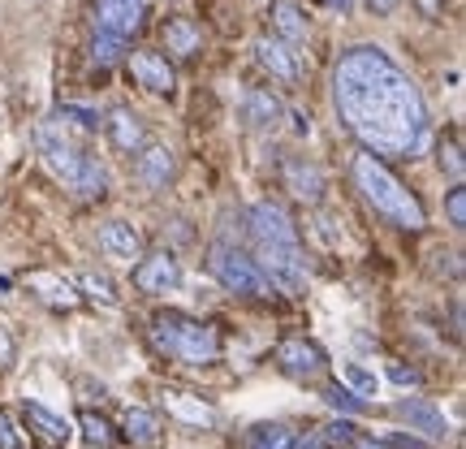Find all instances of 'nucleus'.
Listing matches in <instances>:
<instances>
[{"label": "nucleus", "mask_w": 466, "mask_h": 449, "mask_svg": "<svg viewBox=\"0 0 466 449\" xmlns=\"http://www.w3.org/2000/svg\"><path fill=\"white\" fill-rule=\"evenodd\" d=\"M74 290H83L91 302H100V307H116V285L113 277H104V272H83Z\"/></svg>", "instance_id": "26"}, {"label": "nucleus", "mask_w": 466, "mask_h": 449, "mask_svg": "<svg viewBox=\"0 0 466 449\" xmlns=\"http://www.w3.org/2000/svg\"><path fill=\"white\" fill-rule=\"evenodd\" d=\"M182 285V264L168 255V250H156V255H143L138 268H134V290L143 294H168Z\"/></svg>", "instance_id": "10"}, {"label": "nucleus", "mask_w": 466, "mask_h": 449, "mask_svg": "<svg viewBox=\"0 0 466 449\" xmlns=\"http://www.w3.org/2000/svg\"><path fill=\"white\" fill-rule=\"evenodd\" d=\"M242 449H294V433L285 423H255Z\"/></svg>", "instance_id": "25"}, {"label": "nucleus", "mask_w": 466, "mask_h": 449, "mask_svg": "<svg viewBox=\"0 0 466 449\" xmlns=\"http://www.w3.org/2000/svg\"><path fill=\"white\" fill-rule=\"evenodd\" d=\"M445 217L453 230H466V186H453L450 199H445Z\"/></svg>", "instance_id": "34"}, {"label": "nucleus", "mask_w": 466, "mask_h": 449, "mask_svg": "<svg viewBox=\"0 0 466 449\" xmlns=\"http://www.w3.org/2000/svg\"><path fill=\"white\" fill-rule=\"evenodd\" d=\"M104 126H108V138H113L116 151H130L134 156V151L147 148V126H143V117L130 113V108H113Z\"/></svg>", "instance_id": "16"}, {"label": "nucleus", "mask_w": 466, "mask_h": 449, "mask_svg": "<svg viewBox=\"0 0 466 449\" xmlns=\"http://www.w3.org/2000/svg\"><path fill=\"white\" fill-rule=\"evenodd\" d=\"M285 190H289L299 203H311V208H316V203L324 199L329 182H324V173H319L316 165H307V160H285Z\"/></svg>", "instance_id": "15"}, {"label": "nucleus", "mask_w": 466, "mask_h": 449, "mask_svg": "<svg viewBox=\"0 0 466 449\" xmlns=\"http://www.w3.org/2000/svg\"><path fill=\"white\" fill-rule=\"evenodd\" d=\"M354 186L363 190V199L380 212L389 225H398V230H423L428 225V212H423V203L406 190V186L393 178V168L384 165L380 156H371V151H359L354 156Z\"/></svg>", "instance_id": "2"}, {"label": "nucleus", "mask_w": 466, "mask_h": 449, "mask_svg": "<svg viewBox=\"0 0 466 449\" xmlns=\"http://www.w3.org/2000/svg\"><path fill=\"white\" fill-rule=\"evenodd\" d=\"M259 247V272L268 277V285H277L285 294H299L307 285V260H302V247H281V242H255Z\"/></svg>", "instance_id": "6"}, {"label": "nucleus", "mask_w": 466, "mask_h": 449, "mask_svg": "<svg viewBox=\"0 0 466 449\" xmlns=\"http://www.w3.org/2000/svg\"><path fill=\"white\" fill-rule=\"evenodd\" d=\"M272 31H277L281 44L299 48V44H307V35H311V22H307V14H302L294 0H277L272 5Z\"/></svg>", "instance_id": "19"}, {"label": "nucleus", "mask_w": 466, "mask_h": 449, "mask_svg": "<svg viewBox=\"0 0 466 449\" xmlns=\"http://www.w3.org/2000/svg\"><path fill=\"white\" fill-rule=\"evenodd\" d=\"M371 5V14H393L398 9V0H367Z\"/></svg>", "instance_id": "40"}, {"label": "nucleus", "mask_w": 466, "mask_h": 449, "mask_svg": "<svg viewBox=\"0 0 466 449\" xmlns=\"http://www.w3.org/2000/svg\"><path fill=\"white\" fill-rule=\"evenodd\" d=\"M324 5H329V9H337V14H350V9H354V0H324Z\"/></svg>", "instance_id": "41"}, {"label": "nucleus", "mask_w": 466, "mask_h": 449, "mask_svg": "<svg viewBox=\"0 0 466 449\" xmlns=\"http://www.w3.org/2000/svg\"><path fill=\"white\" fill-rule=\"evenodd\" d=\"M160 415L156 411H147V406H130L126 411V436H130V445L138 449H156L160 445Z\"/></svg>", "instance_id": "22"}, {"label": "nucleus", "mask_w": 466, "mask_h": 449, "mask_svg": "<svg viewBox=\"0 0 466 449\" xmlns=\"http://www.w3.org/2000/svg\"><path fill=\"white\" fill-rule=\"evenodd\" d=\"M350 449H389V445H384V441H371V436H354Z\"/></svg>", "instance_id": "39"}, {"label": "nucleus", "mask_w": 466, "mask_h": 449, "mask_svg": "<svg viewBox=\"0 0 466 449\" xmlns=\"http://www.w3.org/2000/svg\"><path fill=\"white\" fill-rule=\"evenodd\" d=\"M389 381H393V384H401V389H419V384H423V376H419L415 367H401V363H393V367H389Z\"/></svg>", "instance_id": "36"}, {"label": "nucleus", "mask_w": 466, "mask_h": 449, "mask_svg": "<svg viewBox=\"0 0 466 449\" xmlns=\"http://www.w3.org/2000/svg\"><path fill=\"white\" fill-rule=\"evenodd\" d=\"M100 250L113 260H143V233L126 220H104L100 225Z\"/></svg>", "instance_id": "17"}, {"label": "nucleus", "mask_w": 466, "mask_h": 449, "mask_svg": "<svg viewBox=\"0 0 466 449\" xmlns=\"http://www.w3.org/2000/svg\"><path fill=\"white\" fill-rule=\"evenodd\" d=\"M333 104L346 130L371 156H415L428 138V104L415 78L384 48L341 52L333 74Z\"/></svg>", "instance_id": "1"}, {"label": "nucleus", "mask_w": 466, "mask_h": 449, "mask_svg": "<svg viewBox=\"0 0 466 449\" xmlns=\"http://www.w3.org/2000/svg\"><path fill=\"white\" fill-rule=\"evenodd\" d=\"M130 78L143 87V91H151V96H168V91L177 87V74L168 66V56H160V52H134Z\"/></svg>", "instance_id": "11"}, {"label": "nucleus", "mask_w": 466, "mask_h": 449, "mask_svg": "<svg viewBox=\"0 0 466 449\" xmlns=\"http://www.w3.org/2000/svg\"><path fill=\"white\" fill-rule=\"evenodd\" d=\"M238 117H242L247 130H277L285 108H281L277 96H268V91H259V87H250L247 96H242V104H238Z\"/></svg>", "instance_id": "14"}, {"label": "nucleus", "mask_w": 466, "mask_h": 449, "mask_svg": "<svg viewBox=\"0 0 466 449\" xmlns=\"http://www.w3.org/2000/svg\"><path fill=\"white\" fill-rule=\"evenodd\" d=\"M26 423H31V433H39L48 445H66L69 436V423L61 415H52L48 406H39V402H26Z\"/></svg>", "instance_id": "23"}, {"label": "nucleus", "mask_w": 466, "mask_h": 449, "mask_svg": "<svg viewBox=\"0 0 466 449\" xmlns=\"http://www.w3.org/2000/svg\"><path fill=\"white\" fill-rule=\"evenodd\" d=\"M0 449H26V433L17 428V419L0 406Z\"/></svg>", "instance_id": "32"}, {"label": "nucleus", "mask_w": 466, "mask_h": 449, "mask_svg": "<svg viewBox=\"0 0 466 449\" xmlns=\"http://www.w3.org/2000/svg\"><path fill=\"white\" fill-rule=\"evenodd\" d=\"M151 342L160 354H168L173 363L186 367H203L220 359V333L203 320H190L182 311H160L151 320Z\"/></svg>", "instance_id": "4"}, {"label": "nucleus", "mask_w": 466, "mask_h": 449, "mask_svg": "<svg viewBox=\"0 0 466 449\" xmlns=\"http://www.w3.org/2000/svg\"><path fill=\"white\" fill-rule=\"evenodd\" d=\"M319 441L333 445V449H350V441H354V423H350V419H333V423L319 433Z\"/></svg>", "instance_id": "33"}, {"label": "nucleus", "mask_w": 466, "mask_h": 449, "mask_svg": "<svg viewBox=\"0 0 466 449\" xmlns=\"http://www.w3.org/2000/svg\"><path fill=\"white\" fill-rule=\"evenodd\" d=\"M160 35H165V48L173 52V56H182V61L199 56V48H203V31L190 17H168Z\"/></svg>", "instance_id": "20"}, {"label": "nucleus", "mask_w": 466, "mask_h": 449, "mask_svg": "<svg viewBox=\"0 0 466 449\" xmlns=\"http://www.w3.org/2000/svg\"><path fill=\"white\" fill-rule=\"evenodd\" d=\"M78 428H83V436L91 441L96 449H108L116 441V433H113V423L104 415H96V411H78Z\"/></svg>", "instance_id": "27"}, {"label": "nucleus", "mask_w": 466, "mask_h": 449, "mask_svg": "<svg viewBox=\"0 0 466 449\" xmlns=\"http://www.w3.org/2000/svg\"><path fill=\"white\" fill-rule=\"evenodd\" d=\"M130 5H143V9H147V0H130Z\"/></svg>", "instance_id": "42"}, {"label": "nucleus", "mask_w": 466, "mask_h": 449, "mask_svg": "<svg viewBox=\"0 0 466 449\" xmlns=\"http://www.w3.org/2000/svg\"><path fill=\"white\" fill-rule=\"evenodd\" d=\"M389 449H432L428 441H419V436H406V433H393L389 441H384Z\"/></svg>", "instance_id": "37"}, {"label": "nucleus", "mask_w": 466, "mask_h": 449, "mask_svg": "<svg viewBox=\"0 0 466 449\" xmlns=\"http://www.w3.org/2000/svg\"><path fill=\"white\" fill-rule=\"evenodd\" d=\"M255 56H259V66H264L272 78H281V83H299L302 78L299 52L289 48V44H281L277 35H259V39H255Z\"/></svg>", "instance_id": "12"}, {"label": "nucleus", "mask_w": 466, "mask_h": 449, "mask_svg": "<svg viewBox=\"0 0 466 449\" xmlns=\"http://www.w3.org/2000/svg\"><path fill=\"white\" fill-rule=\"evenodd\" d=\"M14 359H17L14 337H9V329H0V367H14Z\"/></svg>", "instance_id": "38"}, {"label": "nucleus", "mask_w": 466, "mask_h": 449, "mask_svg": "<svg viewBox=\"0 0 466 449\" xmlns=\"http://www.w3.org/2000/svg\"><path fill=\"white\" fill-rule=\"evenodd\" d=\"M250 220V238L255 242H281V247H299V230H294V220H289V212H285L281 203H255L247 212Z\"/></svg>", "instance_id": "8"}, {"label": "nucleus", "mask_w": 466, "mask_h": 449, "mask_svg": "<svg viewBox=\"0 0 466 449\" xmlns=\"http://www.w3.org/2000/svg\"><path fill=\"white\" fill-rule=\"evenodd\" d=\"M277 367H281L289 381L311 384L329 372V354L316 342H307V337H285L281 346H277Z\"/></svg>", "instance_id": "7"}, {"label": "nucleus", "mask_w": 466, "mask_h": 449, "mask_svg": "<svg viewBox=\"0 0 466 449\" xmlns=\"http://www.w3.org/2000/svg\"><path fill=\"white\" fill-rule=\"evenodd\" d=\"M35 143H39V151H44V160L52 165V173L61 178V182H69L83 199H100V195H108V168L96 160V156H86L83 148H74L66 134L56 130V121H44L39 130H35Z\"/></svg>", "instance_id": "3"}, {"label": "nucleus", "mask_w": 466, "mask_h": 449, "mask_svg": "<svg viewBox=\"0 0 466 449\" xmlns=\"http://www.w3.org/2000/svg\"><path fill=\"white\" fill-rule=\"evenodd\" d=\"M393 415L401 423H410V433H419L423 441H436V445L450 441V419H445V411H436L428 398H401L393 406Z\"/></svg>", "instance_id": "9"}, {"label": "nucleus", "mask_w": 466, "mask_h": 449, "mask_svg": "<svg viewBox=\"0 0 466 449\" xmlns=\"http://www.w3.org/2000/svg\"><path fill=\"white\" fill-rule=\"evenodd\" d=\"M61 117H66V121H74V126H78V130H100V113H91V108H83V104H66V108H61Z\"/></svg>", "instance_id": "35"}, {"label": "nucleus", "mask_w": 466, "mask_h": 449, "mask_svg": "<svg viewBox=\"0 0 466 449\" xmlns=\"http://www.w3.org/2000/svg\"><path fill=\"white\" fill-rule=\"evenodd\" d=\"M341 376L354 384V398H363V402L376 398V376H371V372H363L359 363H346V367H341Z\"/></svg>", "instance_id": "31"}, {"label": "nucleus", "mask_w": 466, "mask_h": 449, "mask_svg": "<svg viewBox=\"0 0 466 449\" xmlns=\"http://www.w3.org/2000/svg\"><path fill=\"white\" fill-rule=\"evenodd\" d=\"M441 168L450 173L453 182L462 186V178H466V160H462V143L458 138H450V143H441Z\"/></svg>", "instance_id": "30"}, {"label": "nucleus", "mask_w": 466, "mask_h": 449, "mask_svg": "<svg viewBox=\"0 0 466 449\" xmlns=\"http://www.w3.org/2000/svg\"><path fill=\"white\" fill-rule=\"evenodd\" d=\"M324 402H329L333 411H341V415H363V411H367V402L354 398V393H350V389H341V384H324Z\"/></svg>", "instance_id": "28"}, {"label": "nucleus", "mask_w": 466, "mask_h": 449, "mask_svg": "<svg viewBox=\"0 0 466 449\" xmlns=\"http://www.w3.org/2000/svg\"><path fill=\"white\" fill-rule=\"evenodd\" d=\"M165 406H168V415L186 419V423H195V428H212V423H217V411L203 398H190V393H165Z\"/></svg>", "instance_id": "24"}, {"label": "nucleus", "mask_w": 466, "mask_h": 449, "mask_svg": "<svg viewBox=\"0 0 466 449\" xmlns=\"http://www.w3.org/2000/svg\"><path fill=\"white\" fill-rule=\"evenodd\" d=\"M208 272H212L229 294H247V299L272 294V285H268V277L259 272V264H255L250 255H242L238 247H225V242L208 250Z\"/></svg>", "instance_id": "5"}, {"label": "nucleus", "mask_w": 466, "mask_h": 449, "mask_svg": "<svg viewBox=\"0 0 466 449\" xmlns=\"http://www.w3.org/2000/svg\"><path fill=\"white\" fill-rule=\"evenodd\" d=\"M96 26H100V35L130 39V35L143 26V5H130V0H100V5H96Z\"/></svg>", "instance_id": "13"}, {"label": "nucleus", "mask_w": 466, "mask_h": 449, "mask_svg": "<svg viewBox=\"0 0 466 449\" xmlns=\"http://www.w3.org/2000/svg\"><path fill=\"white\" fill-rule=\"evenodd\" d=\"M26 285H31V294H39L48 307H78V290H74L66 277H56V272H31Z\"/></svg>", "instance_id": "21"}, {"label": "nucleus", "mask_w": 466, "mask_h": 449, "mask_svg": "<svg viewBox=\"0 0 466 449\" xmlns=\"http://www.w3.org/2000/svg\"><path fill=\"white\" fill-rule=\"evenodd\" d=\"M121 52H126V39H113V35L96 31V39H91V56H96V66H113V61H121Z\"/></svg>", "instance_id": "29"}, {"label": "nucleus", "mask_w": 466, "mask_h": 449, "mask_svg": "<svg viewBox=\"0 0 466 449\" xmlns=\"http://www.w3.org/2000/svg\"><path fill=\"white\" fill-rule=\"evenodd\" d=\"M134 178L147 186V190H165L168 178H173V151L151 143V148L138 151V165H134Z\"/></svg>", "instance_id": "18"}]
</instances>
